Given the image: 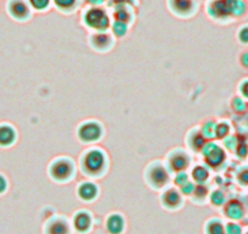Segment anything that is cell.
<instances>
[{"mask_svg":"<svg viewBox=\"0 0 248 234\" xmlns=\"http://www.w3.org/2000/svg\"><path fill=\"white\" fill-rule=\"evenodd\" d=\"M79 165L82 172L88 177H101L108 165L106 152L99 148H90L82 154Z\"/></svg>","mask_w":248,"mask_h":234,"instance_id":"1","label":"cell"},{"mask_svg":"<svg viewBox=\"0 0 248 234\" xmlns=\"http://www.w3.org/2000/svg\"><path fill=\"white\" fill-rule=\"evenodd\" d=\"M207 11L216 20H228L242 16L246 13V5L242 0H212Z\"/></svg>","mask_w":248,"mask_h":234,"instance_id":"2","label":"cell"},{"mask_svg":"<svg viewBox=\"0 0 248 234\" xmlns=\"http://www.w3.org/2000/svg\"><path fill=\"white\" fill-rule=\"evenodd\" d=\"M144 177L147 184L154 189H163L170 182V171L164 164L155 161L146 167Z\"/></svg>","mask_w":248,"mask_h":234,"instance_id":"3","label":"cell"},{"mask_svg":"<svg viewBox=\"0 0 248 234\" xmlns=\"http://www.w3.org/2000/svg\"><path fill=\"white\" fill-rule=\"evenodd\" d=\"M76 173V166L72 159L67 156H60L52 160L49 166V176L57 183L68 182Z\"/></svg>","mask_w":248,"mask_h":234,"instance_id":"4","label":"cell"},{"mask_svg":"<svg viewBox=\"0 0 248 234\" xmlns=\"http://www.w3.org/2000/svg\"><path fill=\"white\" fill-rule=\"evenodd\" d=\"M83 21L87 27L95 32H106L111 26L109 17L106 11L100 6H92L83 14Z\"/></svg>","mask_w":248,"mask_h":234,"instance_id":"5","label":"cell"},{"mask_svg":"<svg viewBox=\"0 0 248 234\" xmlns=\"http://www.w3.org/2000/svg\"><path fill=\"white\" fill-rule=\"evenodd\" d=\"M104 134V128L102 125L97 121L90 120L80 123L77 130V137L84 144H92L96 143L97 140L101 139Z\"/></svg>","mask_w":248,"mask_h":234,"instance_id":"6","label":"cell"},{"mask_svg":"<svg viewBox=\"0 0 248 234\" xmlns=\"http://www.w3.org/2000/svg\"><path fill=\"white\" fill-rule=\"evenodd\" d=\"M191 165V157L183 149H175L170 151L167 156V165L168 169L174 173L185 172Z\"/></svg>","mask_w":248,"mask_h":234,"instance_id":"7","label":"cell"},{"mask_svg":"<svg viewBox=\"0 0 248 234\" xmlns=\"http://www.w3.org/2000/svg\"><path fill=\"white\" fill-rule=\"evenodd\" d=\"M201 154L203 155L204 161L208 166L211 167H218L225 161V151L221 147L214 143H206L204 147L202 148Z\"/></svg>","mask_w":248,"mask_h":234,"instance_id":"8","label":"cell"},{"mask_svg":"<svg viewBox=\"0 0 248 234\" xmlns=\"http://www.w3.org/2000/svg\"><path fill=\"white\" fill-rule=\"evenodd\" d=\"M168 6L179 17H190L197 9L196 0H168Z\"/></svg>","mask_w":248,"mask_h":234,"instance_id":"9","label":"cell"},{"mask_svg":"<svg viewBox=\"0 0 248 234\" xmlns=\"http://www.w3.org/2000/svg\"><path fill=\"white\" fill-rule=\"evenodd\" d=\"M8 11L15 20L25 21L31 16V6L26 0H9Z\"/></svg>","mask_w":248,"mask_h":234,"instance_id":"10","label":"cell"},{"mask_svg":"<svg viewBox=\"0 0 248 234\" xmlns=\"http://www.w3.org/2000/svg\"><path fill=\"white\" fill-rule=\"evenodd\" d=\"M92 48L96 51H107L113 47V38L107 32H95L89 37Z\"/></svg>","mask_w":248,"mask_h":234,"instance_id":"11","label":"cell"},{"mask_svg":"<svg viewBox=\"0 0 248 234\" xmlns=\"http://www.w3.org/2000/svg\"><path fill=\"white\" fill-rule=\"evenodd\" d=\"M161 201L163 204V206L167 207V209H176L183 202V194L176 188H166L164 192L162 193Z\"/></svg>","mask_w":248,"mask_h":234,"instance_id":"12","label":"cell"},{"mask_svg":"<svg viewBox=\"0 0 248 234\" xmlns=\"http://www.w3.org/2000/svg\"><path fill=\"white\" fill-rule=\"evenodd\" d=\"M224 214L228 218L232 219V221H238L245 216V206L237 199L229 200L224 205Z\"/></svg>","mask_w":248,"mask_h":234,"instance_id":"13","label":"cell"},{"mask_svg":"<svg viewBox=\"0 0 248 234\" xmlns=\"http://www.w3.org/2000/svg\"><path fill=\"white\" fill-rule=\"evenodd\" d=\"M77 194L83 201H93L94 199H96L97 194H99V188L95 183L87 181V182L79 183L77 188Z\"/></svg>","mask_w":248,"mask_h":234,"instance_id":"14","label":"cell"},{"mask_svg":"<svg viewBox=\"0 0 248 234\" xmlns=\"http://www.w3.org/2000/svg\"><path fill=\"white\" fill-rule=\"evenodd\" d=\"M206 143V138L201 133V130H197V128L190 131L187 137H186V144L195 152H201L202 148L204 147Z\"/></svg>","mask_w":248,"mask_h":234,"instance_id":"15","label":"cell"},{"mask_svg":"<svg viewBox=\"0 0 248 234\" xmlns=\"http://www.w3.org/2000/svg\"><path fill=\"white\" fill-rule=\"evenodd\" d=\"M46 234H70V226L63 218H52L45 227Z\"/></svg>","mask_w":248,"mask_h":234,"instance_id":"16","label":"cell"},{"mask_svg":"<svg viewBox=\"0 0 248 234\" xmlns=\"http://www.w3.org/2000/svg\"><path fill=\"white\" fill-rule=\"evenodd\" d=\"M73 227L79 233H85L89 231L92 227V217H90L89 212L79 211L78 214H76V216L73 217Z\"/></svg>","mask_w":248,"mask_h":234,"instance_id":"17","label":"cell"},{"mask_svg":"<svg viewBox=\"0 0 248 234\" xmlns=\"http://www.w3.org/2000/svg\"><path fill=\"white\" fill-rule=\"evenodd\" d=\"M106 229L109 234H121L124 229V219L119 214H112L106 219Z\"/></svg>","mask_w":248,"mask_h":234,"instance_id":"18","label":"cell"},{"mask_svg":"<svg viewBox=\"0 0 248 234\" xmlns=\"http://www.w3.org/2000/svg\"><path fill=\"white\" fill-rule=\"evenodd\" d=\"M114 21L123 23H129L133 20V13L129 9V5H117L113 11Z\"/></svg>","mask_w":248,"mask_h":234,"instance_id":"19","label":"cell"},{"mask_svg":"<svg viewBox=\"0 0 248 234\" xmlns=\"http://www.w3.org/2000/svg\"><path fill=\"white\" fill-rule=\"evenodd\" d=\"M191 178L195 184H204L209 178V169L204 165H196L191 171Z\"/></svg>","mask_w":248,"mask_h":234,"instance_id":"20","label":"cell"},{"mask_svg":"<svg viewBox=\"0 0 248 234\" xmlns=\"http://www.w3.org/2000/svg\"><path fill=\"white\" fill-rule=\"evenodd\" d=\"M16 139V133L10 126H0V147H9Z\"/></svg>","mask_w":248,"mask_h":234,"instance_id":"21","label":"cell"},{"mask_svg":"<svg viewBox=\"0 0 248 234\" xmlns=\"http://www.w3.org/2000/svg\"><path fill=\"white\" fill-rule=\"evenodd\" d=\"M206 234H225V226L219 219H211L206 226Z\"/></svg>","mask_w":248,"mask_h":234,"instance_id":"22","label":"cell"},{"mask_svg":"<svg viewBox=\"0 0 248 234\" xmlns=\"http://www.w3.org/2000/svg\"><path fill=\"white\" fill-rule=\"evenodd\" d=\"M216 121H206V122L202 125L201 127V133L203 134V137L206 139H212V138H216Z\"/></svg>","mask_w":248,"mask_h":234,"instance_id":"23","label":"cell"},{"mask_svg":"<svg viewBox=\"0 0 248 234\" xmlns=\"http://www.w3.org/2000/svg\"><path fill=\"white\" fill-rule=\"evenodd\" d=\"M231 127L228 122L225 121H221V122L217 123L216 126V138L218 139H225L228 135H230Z\"/></svg>","mask_w":248,"mask_h":234,"instance_id":"24","label":"cell"},{"mask_svg":"<svg viewBox=\"0 0 248 234\" xmlns=\"http://www.w3.org/2000/svg\"><path fill=\"white\" fill-rule=\"evenodd\" d=\"M59 10L61 11H72L77 5L78 0H52Z\"/></svg>","mask_w":248,"mask_h":234,"instance_id":"25","label":"cell"},{"mask_svg":"<svg viewBox=\"0 0 248 234\" xmlns=\"http://www.w3.org/2000/svg\"><path fill=\"white\" fill-rule=\"evenodd\" d=\"M231 107H232L233 111L237 112V114H242V112H245L246 110H247L248 105L243 98L237 95V97H233L232 100H231Z\"/></svg>","mask_w":248,"mask_h":234,"instance_id":"26","label":"cell"},{"mask_svg":"<svg viewBox=\"0 0 248 234\" xmlns=\"http://www.w3.org/2000/svg\"><path fill=\"white\" fill-rule=\"evenodd\" d=\"M208 195V188L204 184H196L195 185V189L192 192L191 197L194 198V200L196 201H202V200L206 199V197Z\"/></svg>","mask_w":248,"mask_h":234,"instance_id":"27","label":"cell"},{"mask_svg":"<svg viewBox=\"0 0 248 234\" xmlns=\"http://www.w3.org/2000/svg\"><path fill=\"white\" fill-rule=\"evenodd\" d=\"M128 32V25L123 22H118V21H114L113 25H112V33L116 35L117 38L124 37Z\"/></svg>","mask_w":248,"mask_h":234,"instance_id":"28","label":"cell"},{"mask_svg":"<svg viewBox=\"0 0 248 234\" xmlns=\"http://www.w3.org/2000/svg\"><path fill=\"white\" fill-rule=\"evenodd\" d=\"M209 198H211V202L214 206H223L226 202L225 194L221 190H214V192H212Z\"/></svg>","mask_w":248,"mask_h":234,"instance_id":"29","label":"cell"},{"mask_svg":"<svg viewBox=\"0 0 248 234\" xmlns=\"http://www.w3.org/2000/svg\"><path fill=\"white\" fill-rule=\"evenodd\" d=\"M51 0H27V3L32 9L37 11H44L49 8Z\"/></svg>","mask_w":248,"mask_h":234,"instance_id":"30","label":"cell"},{"mask_svg":"<svg viewBox=\"0 0 248 234\" xmlns=\"http://www.w3.org/2000/svg\"><path fill=\"white\" fill-rule=\"evenodd\" d=\"M238 142H240V140H238L235 135L230 134V135H228L225 139H224V145H225L226 149L235 151L236 148H237V145H238Z\"/></svg>","mask_w":248,"mask_h":234,"instance_id":"31","label":"cell"},{"mask_svg":"<svg viewBox=\"0 0 248 234\" xmlns=\"http://www.w3.org/2000/svg\"><path fill=\"white\" fill-rule=\"evenodd\" d=\"M173 181H174V184H175L176 187H181V185L185 184L186 182H189L190 180L186 172H179V173H175Z\"/></svg>","mask_w":248,"mask_h":234,"instance_id":"32","label":"cell"},{"mask_svg":"<svg viewBox=\"0 0 248 234\" xmlns=\"http://www.w3.org/2000/svg\"><path fill=\"white\" fill-rule=\"evenodd\" d=\"M225 234H242V228L236 222H229L225 226Z\"/></svg>","mask_w":248,"mask_h":234,"instance_id":"33","label":"cell"},{"mask_svg":"<svg viewBox=\"0 0 248 234\" xmlns=\"http://www.w3.org/2000/svg\"><path fill=\"white\" fill-rule=\"evenodd\" d=\"M237 182L242 185H248V167H243L237 173Z\"/></svg>","mask_w":248,"mask_h":234,"instance_id":"34","label":"cell"},{"mask_svg":"<svg viewBox=\"0 0 248 234\" xmlns=\"http://www.w3.org/2000/svg\"><path fill=\"white\" fill-rule=\"evenodd\" d=\"M195 183L192 181H189V182H186L185 184H183L181 187H179V190L183 195H191L192 192L195 189Z\"/></svg>","mask_w":248,"mask_h":234,"instance_id":"35","label":"cell"},{"mask_svg":"<svg viewBox=\"0 0 248 234\" xmlns=\"http://www.w3.org/2000/svg\"><path fill=\"white\" fill-rule=\"evenodd\" d=\"M238 93H240L241 98L248 100V78L241 81L240 85H238Z\"/></svg>","mask_w":248,"mask_h":234,"instance_id":"36","label":"cell"},{"mask_svg":"<svg viewBox=\"0 0 248 234\" xmlns=\"http://www.w3.org/2000/svg\"><path fill=\"white\" fill-rule=\"evenodd\" d=\"M235 151L237 152L238 157H242L243 159V157H246L248 155V144L246 142H241L240 140Z\"/></svg>","mask_w":248,"mask_h":234,"instance_id":"37","label":"cell"},{"mask_svg":"<svg viewBox=\"0 0 248 234\" xmlns=\"http://www.w3.org/2000/svg\"><path fill=\"white\" fill-rule=\"evenodd\" d=\"M238 40L242 44H248V26H242L237 33Z\"/></svg>","mask_w":248,"mask_h":234,"instance_id":"38","label":"cell"},{"mask_svg":"<svg viewBox=\"0 0 248 234\" xmlns=\"http://www.w3.org/2000/svg\"><path fill=\"white\" fill-rule=\"evenodd\" d=\"M240 64L242 67L248 68V51H245L240 56Z\"/></svg>","mask_w":248,"mask_h":234,"instance_id":"39","label":"cell"},{"mask_svg":"<svg viewBox=\"0 0 248 234\" xmlns=\"http://www.w3.org/2000/svg\"><path fill=\"white\" fill-rule=\"evenodd\" d=\"M135 0H112V3L114 5H129V4H134Z\"/></svg>","mask_w":248,"mask_h":234,"instance_id":"40","label":"cell"},{"mask_svg":"<svg viewBox=\"0 0 248 234\" xmlns=\"http://www.w3.org/2000/svg\"><path fill=\"white\" fill-rule=\"evenodd\" d=\"M90 6H100L105 0H85Z\"/></svg>","mask_w":248,"mask_h":234,"instance_id":"41","label":"cell"},{"mask_svg":"<svg viewBox=\"0 0 248 234\" xmlns=\"http://www.w3.org/2000/svg\"><path fill=\"white\" fill-rule=\"evenodd\" d=\"M6 189V181L3 176H0V193L5 192Z\"/></svg>","mask_w":248,"mask_h":234,"instance_id":"42","label":"cell"},{"mask_svg":"<svg viewBox=\"0 0 248 234\" xmlns=\"http://www.w3.org/2000/svg\"><path fill=\"white\" fill-rule=\"evenodd\" d=\"M247 234H248V232H247Z\"/></svg>","mask_w":248,"mask_h":234,"instance_id":"43","label":"cell"}]
</instances>
